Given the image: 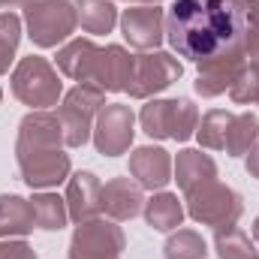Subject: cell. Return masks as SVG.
<instances>
[{"label":"cell","instance_id":"6da1fadb","mask_svg":"<svg viewBox=\"0 0 259 259\" xmlns=\"http://www.w3.org/2000/svg\"><path fill=\"white\" fill-rule=\"evenodd\" d=\"M172 52L205 69L259 55V0H175L166 15Z\"/></svg>","mask_w":259,"mask_h":259},{"label":"cell","instance_id":"7a4b0ae2","mask_svg":"<svg viewBox=\"0 0 259 259\" xmlns=\"http://www.w3.org/2000/svg\"><path fill=\"white\" fill-rule=\"evenodd\" d=\"M64 124L55 112L39 109L27 112L18 124L15 139V160L21 181L30 190H49L69 181V154H64Z\"/></svg>","mask_w":259,"mask_h":259},{"label":"cell","instance_id":"3957f363","mask_svg":"<svg viewBox=\"0 0 259 259\" xmlns=\"http://www.w3.org/2000/svg\"><path fill=\"white\" fill-rule=\"evenodd\" d=\"M136 55L124 46H97L94 39H69L58 49V69L78 84H94L103 94L124 91Z\"/></svg>","mask_w":259,"mask_h":259},{"label":"cell","instance_id":"277c9868","mask_svg":"<svg viewBox=\"0 0 259 259\" xmlns=\"http://www.w3.org/2000/svg\"><path fill=\"white\" fill-rule=\"evenodd\" d=\"M24 24L33 46L55 49L78 27L75 0H24Z\"/></svg>","mask_w":259,"mask_h":259},{"label":"cell","instance_id":"5b68a950","mask_svg":"<svg viewBox=\"0 0 259 259\" xmlns=\"http://www.w3.org/2000/svg\"><path fill=\"white\" fill-rule=\"evenodd\" d=\"M12 94L15 100H21L24 106H30L33 112L58 106V100L64 97V81L58 75V69L39 55H27L21 58L18 66L12 69Z\"/></svg>","mask_w":259,"mask_h":259},{"label":"cell","instance_id":"8992f818","mask_svg":"<svg viewBox=\"0 0 259 259\" xmlns=\"http://www.w3.org/2000/svg\"><path fill=\"white\" fill-rule=\"evenodd\" d=\"M142 130L151 139H172V142H187L196 136L199 127V109L193 100L175 97V100H148L139 112Z\"/></svg>","mask_w":259,"mask_h":259},{"label":"cell","instance_id":"52a82bcc","mask_svg":"<svg viewBox=\"0 0 259 259\" xmlns=\"http://www.w3.org/2000/svg\"><path fill=\"white\" fill-rule=\"evenodd\" d=\"M187 196V214L193 217L196 223L202 226H214V229H223V226H235L241 211H244V202L241 196L235 193L232 187L220 184L217 178L214 181H205L193 187Z\"/></svg>","mask_w":259,"mask_h":259},{"label":"cell","instance_id":"ba28073f","mask_svg":"<svg viewBox=\"0 0 259 259\" xmlns=\"http://www.w3.org/2000/svg\"><path fill=\"white\" fill-rule=\"evenodd\" d=\"M103 106H106V94L94 84H75L69 94H64L58 118L64 124L66 148H81L94 136V124Z\"/></svg>","mask_w":259,"mask_h":259},{"label":"cell","instance_id":"9c48e42d","mask_svg":"<svg viewBox=\"0 0 259 259\" xmlns=\"http://www.w3.org/2000/svg\"><path fill=\"white\" fill-rule=\"evenodd\" d=\"M181 72H184V66L175 55H169V52H142L133 61V72H130V81L124 91L133 100H151L154 94L175 84L181 78Z\"/></svg>","mask_w":259,"mask_h":259},{"label":"cell","instance_id":"30bf717a","mask_svg":"<svg viewBox=\"0 0 259 259\" xmlns=\"http://www.w3.org/2000/svg\"><path fill=\"white\" fill-rule=\"evenodd\" d=\"M127 250L124 229L115 226V220H84L75 223V232L69 238V259H121Z\"/></svg>","mask_w":259,"mask_h":259},{"label":"cell","instance_id":"8fae6325","mask_svg":"<svg viewBox=\"0 0 259 259\" xmlns=\"http://www.w3.org/2000/svg\"><path fill=\"white\" fill-rule=\"evenodd\" d=\"M136 136V115L124 103H106L94 124V148L103 157H121L127 154Z\"/></svg>","mask_w":259,"mask_h":259},{"label":"cell","instance_id":"7c38bea8","mask_svg":"<svg viewBox=\"0 0 259 259\" xmlns=\"http://www.w3.org/2000/svg\"><path fill=\"white\" fill-rule=\"evenodd\" d=\"M121 33H124V39L133 49L154 52L166 39V12L157 3H139L133 9H124Z\"/></svg>","mask_w":259,"mask_h":259},{"label":"cell","instance_id":"4fadbf2b","mask_svg":"<svg viewBox=\"0 0 259 259\" xmlns=\"http://www.w3.org/2000/svg\"><path fill=\"white\" fill-rule=\"evenodd\" d=\"M172 157L166 148L142 145L130 154V175L139 181L142 190H163L172 181Z\"/></svg>","mask_w":259,"mask_h":259},{"label":"cell","instance_id":"5bb4252c","mask_svg":"<svg viewBox=\"0 0 259 259\" xmlns=\"http://www.w3.org/2000/svg\"><path fill=\"white\" fill-rule=\"evenodd\" d=\"M66 211L72 223H84L103 214V184L94 172H75L66 181Z\"/></svg>","mask_w":259,"mask_h":259},{"label":"cell","instance_id":"9a60e30c","mask_svg":"<svg viewBox=\"0 0 259 259\" xmlns=\"http://www.w3.org/2000/svg\"><path fill=\"white\" fill-rule=\"evenodd\" d=\"M145 208V193L139 187V181L133 178H112L103 187V214L115 223H124L139 217Z\"/></svg>","mask_w":259,"mask_h":259},{"label":"cell","instance_id":"2e32d148","mask_svg":"<svg viewBox=\"0 0 259 259\" xmlns=\"http://www.w3.org/2000/svg\"><path fill=\"white\" fill-rule=\"evenodd\" d=\"M172 172H175L178 187H181L184 193H190L193 187L217 178V163H214L208 154L196 151V148H184V151H178V157H175V163H172Z\"/></svg>","mask_w":259,"mask_h":259},{"label":"cell","instance_id":"e0dca14e","mask_svg":"<svg viewBox=\"0 0 259 259\" xmlns=\"http://www.w3.org/2000/svg\"><path fill=\"white\" fill-rule=\"evenodd\" d=\"M36 226L30 199L15 193H0V238H24Z\"/></svg>","mask_w":259,"mask_h":259},{"label":"cell","instance_id":"ac0fdd59","mask_svg":"<svg viewBox=\"0 0 259 259\" xmlns=\"http://www.w3.org/2000/svg\"><path fill=\"white\" fill-rule=\"evenodd\" d=\"M142 214L154 232H175L184 223V205L175 193H154L151 199H145Z\"/></svg>","mask_w":259,"mask_h":259},{"label":"cell","instance_id":"d6986e66","mask_svg":"<svg viewBox=\"0 0 259 259\" xmlns=\"http://www.w3.org/2000/svg\"><path fill=\"white\" fill-rule=\"evenodd\" d=\"M244 64L241 61H223V64H211L205 69H199V75L193 81L196 94L199 97H220V94H226L232 88V81L238 78V72L244 69Z\"/></svg>","mask_w":259,"mask_h":259},{"label":"cell","instance_id":"ffe728a7","mask_svg":"<svg viewBox=\"0 0 259 259\" xmlns=\"http://www.w3.org/2000/svg\"><path fill=\"white\" fill-rule=\"evenodd\" d=\"M30 205H33V220H36V229H46V232H61L66 223H69L66 199H61L58 193L39 190V193H33Z\"/></svg>","mask_w":259,"mask_h":259},{"label":"cell","instance_id":"44dd1931","mask_svg":"<svg viewBox=\"0 0 259 259\" xmlns=\"http://www.w3.org/2000/svg\"><path fill=\"white\" fill-rule=\"evenodd\" d=\"M75 12L88 33H112L118 24V9L112 0H75Z\"/></svg>","mask_w":259,"mask_h":259},{"label":"cell","instance_id":"7402d4cb","mask_svg":"<svg viewBox=\"0 0 259 259\" xmlns=\"http://www.w3.org/2000/svg\"><path fill=\"white\" fill-rule=\"evenodd\" d=\"M214 250L220 259H259L256 244L250 241V235L238 226H223L214 229Z\"/></svg>","mask_w":259,"mask_h":259},{"label":"cell","instance_id":"603a6c76","mask_svg":"<svg viewBox=\"0 0 259 259\" xmlns=\"http://www.w3.org/2000/svg\"><path fill=\"white\" fill-rule=\"evenodd\" d=\"M259 142V118L244 112V115H235L232 124H229V133H226V154L229 157H241L247 154L253 145Z\"/></svg>","mask_w":259,"mask_h":259},{"label":"cell","instance_id":"cb8c5ba5","mask_svg":"<svg viewBox=\"0 0 259 259\" xmlns=\"http://www.w3.org/2000/svg\"><path fill=\"white\" fill-rule=\"evenodd\" d=\"M232 112H223V109H211L199 127H196V139L202 148H211V151H223L226 148V133H229V124H232Z\"/></svg>","mask_w":259,"mask_h":259},{"label":"cell","instance_id":"d4e9b609","mask_svg":"<svg viewBox=\"0 0 259 259\" xmlns=\"http://www.w3.org/2000/svg\"><path fill=\"white\" fill-rule=\"evenodd\" d=\"M166 259H208V244L193 229H175L166 244H163Z\"/></svg>","mask_w":259,"mask_h":259},{"label":"cell","instance_id":"484cf974","mask_svg":"<svg viewBox=\"0 0 259 259\" xmlns=\"http://www.w3.org/2000/svg\"><path fill=\"white\" fill-rule=\"evenodd\" d=\"M21 42V18L15 12H0V75L9 72Z\"/></svg>","mask_w":259,"mask_h":259},{"label":"cell","instance_id":"4316f807","mask_svg":"<svg viewBox=\"0 0 259 259\" xmlns=\"http://www.w3.org/2000/svg\"><path fill=\"white\" fill-rule=\"evenodd\" d=\"M229 97H232V103H238V106H250V103L259 100V55L244 64V69L238 72V78H235L232 88H229Z\"/></svg>","mask_w":259,"mask_h":259},{"label":"cell","instance_id":"83f0119b","mask_svg":"<svg viewBox=\"0 0 259 259\" xmlns=\"http://www.w3.org/2000/svg\"><path fill=\"white\" fill-rule=\"evenodd\" d=\"M0 259H36V250L21 238H0Z\"/></svg>","mask_w":259,"mask_h":259},{"label":"cell","instance_id":"f1b7e54d","mask_svg":"<svg viewBox=\"0 0 259 259\" xmlns=\"http://www.w3.org/2000/svg\"><path fill=\"white\" fill-rule=\"evenodd\" d=\"M247 175L250 178H259V142L250 148V154H247Z\"/></svg>","mask_w":259,"mask_h":259},{"label":"cell","instance_id":"f546056e","mask_svg":"<svg viewBox=\"0 0 259 259\" xmlns=\"http://www.w3.org/2000/svg\"><path fill=\"white\" fill-rule=\"evenodd\" d=\"M15 6H24V0H0V9L3 12H12Z\"/></svg>","mask_w":259,"mask_h":259},{"label":"cell","instance_id":"4dcf8cb0","mask_svg":"<svg viewBox=\"0 0 259 259\" xmlns=\"http://www.w3.org/2000/svg\"><path fill=\"white\" fill-rule=\"evenodd\" d=\"M253 241H256V244H259V217H256V220H253Z\"/></svg>","mask_w":259,"mask_h":259},{"label":"cell","instance_id":"1f68e13d","mask_svg":"<svg viewBox=\"0 0 259 259\" xmlns=\"http://www.w3.org/2000/svg\"><path fill=\"white\" fill-rule=\"evenodd\" d=\"M130 3H160V0H130Z\"/></svg>","mask_w":259,"mask_h":259},{"label":"cell","instance_id":"d6a6232c","mask_svg":"<svg viewBox=\"0 0 259 259\" xmlns=\"http://www.w3.org/2000/svg\"><path fill=\"white\" fill-rule=\"evenodd\" d=\"M0 100H3V91H0Z\"/></svg>","mask_w":259,"mask_h":259},{"label":"cell","instance_id":"836d02e7","mask_svg":"<svg viewBox=\"0 0 259 259\" xmlns=\"http://www.w3.org/2000/svg\"><path fill=\"white\" fill-rule=\"evenodd\" d=\"M256 103H259V100H256Z\"/></svg>","mask_w":259,"mask_h":259}]
</instances>
